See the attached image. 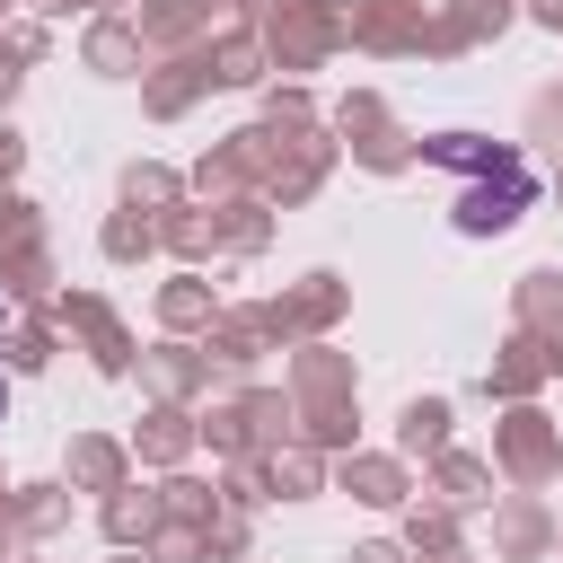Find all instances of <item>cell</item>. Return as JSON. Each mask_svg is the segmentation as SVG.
<instances>
[{
    "label": "cell",
    "mask_w": 563,
    "mask_h": 563,
    "mask_svg": "<svg viewBox=\"0 0 563 563\" xmlns=\"http://www.w3.org/2000/svg\"><path fill=\"white\" fill-rule=\"evenodd\" d=\"M0 405H9V387H0Z\"/></svg>",
    "instance_id": "6da1fadb"
}]
</instances>
